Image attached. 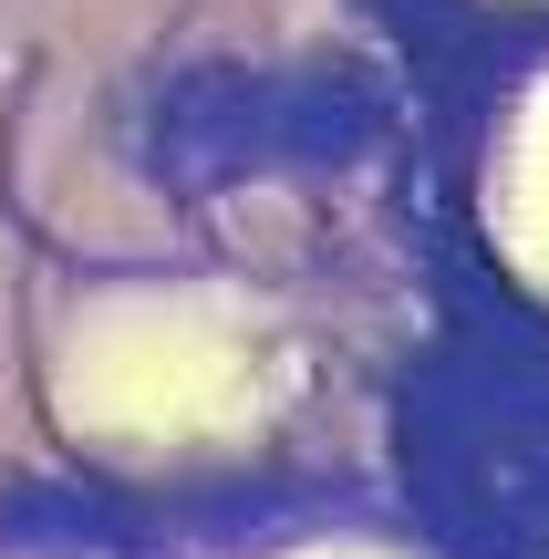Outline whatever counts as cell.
Segmentation results:
<instances>
[{
	"label": "cell",
	"instance_id": "1",
	"mask_svg": "<svg viewBox=\"0 0 549 559\" xmlns=\"http://www.w3.org/2000/svg\"><path fill=\"white\" fill-rule=\"evenodd\" d=\"M249 383V353L187 300H124L62 362V394L83 425H115V436H187V425L228 415Z\"/></svg>",
	"mask_w": 549,
	"mask_h": 559
},
{
	"label": "cell",
	"instance_id": "2",
	"mask_svg": "<svg viewBox=\"0 0 549 559\" xmlns=\"http://www.w3.org/2000/svg\"><path fill=\"white\" fill-rule=\"evenodd\" d=\"M498 239L529 270V290H549V73L518 94L509 145H498Z\"/></svg>",
	"mask_w": 549,
	"mask_h": 559
},
{
	"label": "cell",
	"instance_id": "3",
	"mask_svg": "<svg viewBox=\"0 0 549 559\" xmlns=\"http://www.w3.org/2000/svg\"><path fill=\"white\" fill-rule=\"evenodd\" d=\"M301 559H394V549H301Z\"/></svg>",
	"mask_w": 549,
	"mask_h": 559
}]
</instances>
